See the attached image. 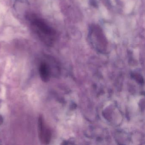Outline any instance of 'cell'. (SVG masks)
Returning <instances> with one entry per match:
<instances>
[{
  "mask_svg": "<svg viewBox=\"0 0 145 145\" xmlns=\"http://www.w3.org/2000/svg\"><path fill=\"white\" fill-rule=\"evenodd\" d=\"M28 20L32 30L45 44L52 46L57 38L56 31L43 18L35 15H31Z\"/></svg>",
  "mask_w": 145,
  "mask_h": 145,
  "instance_id": "obj_1",
  "label": "cell"
},
{
  "mask_svg": "<svg viewBox=\"0 0 145 145\" xmlns=\"http://www.w3.org/2000/svg\"><path fill=\"white\" fill-rule=\"evenodd\" d=\"M89 42L94 48L100 52H105L108 46L107 39L102 29L98 24L90 25L88 30Z\"/></svg>",
  "mask_w": 145,
  "mask_h": 145,
  "instance_id": "obj_2",
  "label": "cell"
},
{
  "mask_svg": "<svg viewBox=\"0 0 145 145\" xmlns=\"http://www.w3.org/2000/svg\"><path fill=\"white\" fill-rule=\"evenodd\" d=\"M39 138L41 142L44 144H48L51 140L52 133L45 123L43 117L40 115L38 121Z\"/></svg>",
  "mask_w": 145,
  "mask_h": 145,
  "instance_id": "obj_3",
  "label": "cell"
},
{
  "mask_svg": "<svg viewBox=\"0 0 145 145\" xmlns=\"http://www.w3.org/2000/svg\"><path fill=\"white\" fill-rule=\"evenodd\" d=\"M39 73L42 81L47 82L50 80L52 74L51 66L47 63L42 62L39 67Z\"/></svg>",
  "mask_w": 145,
  "mask_h": 145,
  "instance_id": "obj_4",
  "label": "cell"
},
{
  "mask_svg": "<svg viewBox=\"0 0 145 145\" xmlns=\"http://www.w3.org/2000/svg\"><path fill=\"white\" fill-rule=\"evenodd\" d=\"M3 123V118L1 115H0V125H1Z\"/></svg>",
  "mask_w": 145,
  "mask_h": 145,
  "instance_id": "obj_5",
  "label": "cell"
}]
</instances>
